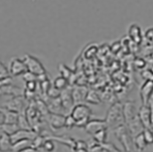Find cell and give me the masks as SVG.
<instances>
[{"label":"cell","instance_id":"4316f807","mask_svg":"<svg viewBox=\"0 0 153 152\" xmlns=\"http://www.w3.org/2000/svg\"><path fill=\"white\" fill-rule=\"evenodd\" d=\"M142 77L144 79L150 81H153V73L151 70H145L142 73Z\"/></svg>","mask_w":153,"mask_h":152},{"label":"cell","instance_id":"f1b7e54d","mask_svg":"<svg viewBox=\"0 0 153 152\" xmlns=\"http://www.w3.org/2000/svg\"><path fill=\"white\" fill-rule=\"evenodd\" d=\"M35 87H36V83L34 81H28L27 82V87L28 89V90L31 91L35 89Z\"/></svg>","mask_w":153,"mask_h":152},{"label":"cell","instance_id":"f546056e","mask_svg":"<svg viewBox=\"0 0 153 152\" xmlns=\"http://www.w3.org/2000/svg\"><path fill=\"white\" fill-rule=\"evenodd\" d=\"M4 121V116L3 114L0 113V123H3Z\"/></svg>","mask_w":153,"mask_h":152},{"label":"cell","instance_id":"5b68a950","mask_svg":"<svg viewBox=\"0 0 153 152\" xmlns=\"http://www.w3.org/2000/svg\"><path fill=\"white\" fill-rule=\"evenodd\" d=\"M84 128L87 133L93 136L94 134L101 130H107L108 126L105 120L93 119L89 120Z\"/></svg>","mask_w":153,"mask_h":152},{"label":"cell","instance_id":"5bb4252c","mask_svg":"<svg viewBox=\"0 0 153 152\" xmlns=\"http://www.w3.org/2000/svg\"><path fill=\"white\" fill-rule=\"evenodd\" d=\"M66 116L61 114L53 113L50 117V123L55 129H61L65 127Z\"/></svg>","mask_w":153,"mask_h":152},{"label":"cell","instance_id":"d6986e66","mask_svg":"<svg viewBox=\"0 0 153 152\" xmlns=\"http://www.w3.org/2000/svg\"><path fill=\"white\" fill-rule=\"evenodd\" d=\"M93 136V138L94 140L99 143V144H103L106 142L107 138V130H101L96 134H94Z\"/></svg>","mask_w":153,"mask_h":152},{"label":"cell","instance_id":"603a6c76","mask_svg":"<svg viewBox=\"0 0 153 152\" xmlns=\"http://www.w3.org/2000/svg\"><path fill=\"white\" fill-rule=\"evenodd\" d=\"M101 145L103 147L104 151H120V150L112 143L105 142L103 144H101Z\"/></svg>","mask_w":153,"mask_h":152},{"label":"cell","instance_id":"9a60e30c","mask_svg":"<svg viewBox=\"0 0 153 152\" xmlns=\"http://www.w3.org/2000/svg\"><path fill=\"white\" fill-rule=\"evenodd\" d=\"M133 142L138 151H143L148 145L144 138L143 133L135 136L133 138Z\"/></svg>","mask_w":153,"mask_h":152},{"label":"cell","instance_id":"8fae6325","mask_svg":"<svg viewBox=\"0 0 153 152\" xmlns=\"http://www.w3.org/2000/svg\"><path fill=\"white\" fill-rule=\"evenodd\" d=\"M138 116L145 128H152L151 121V112L149 106L143 105L140 107Z\"/></svg>","mask_w":153,"mask_h":152},{"label":"cell","instance_id":"277c9868","mask_svg":"<svg viewBox=\"0 0 153 152\" xmlns=\"http://www.w3.org/2000/svg\"><path fill=\"white\" fill-rule=\"evenodd\" d=\"M23 61L26 65L27 70L36 76H39L45 73V70L43 65L36 58L31 55H27L24 56Z\"/></svg>","mask_w":153,"mask_h":152},{"label":"cell","instance_id":"7a4b0ae2","mask_svg":"<svg viewBox=\"0 0 153 152\" xmlns=\"http://www.w3.org/2000/svg\"><path fill=\"white\" fill-rule=\"evenodd\" d=\"M105 120L107 123L108 128L111 127L113 129L117 126L124 123L123 105L118 102L113 104L107 111Z\"/></svg>","mask_w":153,"mask_h":152},{"label":"cell","instance_id":"ac0fdd59","mask_svg":"<svg viewBox=\"0 0 153 152\" xmlns=\"http://www.w3.org/2000/svg\"><path fill=\"white\" fill-rule=\"evenodd\" d=\"M68 83L69 81L68 79L61 76V77H58L55 80L53 83V86L56 89H57L62 91L68 86Z\"/></svg>","mask_w":153,"mask_h":152},{"label":"cell","instance_id":"4fadbf2b","mask_svg":"<svg viewBox=\"0 0 153 152\" xmlns=\"http://www.w3.org/2000/svg\"><path fill=\"white\" fill-rule=\"evenodd\" d=\"M10 140L11 142L13 144L14 143L22 140V139H29V140H33V139H34L36 137L35 133H32L30 131L26 130V129H25V130H21V131H17L14 133L11 134L10 136Z\"/></svg>","mask_w":153,"mask_h":152},{"label":"cell","instance_id":"30bf717a","mask_svg":"<svg viewBox=\"0 0 153 152\" xmlns=\"http://www.w3.org/2000/svg\"><path fill=\"white\" fill-rule=\"evenodd\" d=\"M153 95V81L147 80L140 89V96H141L143 105H148L149 101Z\"/></svg>","mask_w":153,"mask_h":152},{"label":"cell","instance_id":"7402d4cb","mask_svg":"<svg viewBox=\"0 0 153 152\" xmlns=\"http://www.w3.org/2000/svg\"><path fill=\"white\" fill-rule=\"evenodd\" d=\"M76 125V121L74 119V117L70 114L69 116H66L65 127L68 130H71L72 128Z\"/></svg>","mask_w":153,"mask_h":152},{"label":"cell","instance_id":"52a82bcc","mask_svg":"<svg viewBox=\"0 0 153 152\" xmlns=\"http://www.w3.org/2000/svg\"><path fill=\"white\" fill-rule=\"evenodd\" d=\"M28 70L23 60L17 58H14L11 60L9 72L12 75L19 76L25 73Z\"/></svg>","mask_w":153,"mask_h":152},{"label":"cell","instance_id":"3957f363","mask_svg":"<svg viewBox=\"0 0 153 152\" xmlns=\"http://www.w3.org/2000/svg\"><path fill=\"white\" fill-rule=\"evenodd\" d=\"M114 135L121 142L126 151H133V138L130 134L126 125L121 124L113 129Z\"/></svg>","mask_w":153,"mask_h":152},{"label":"cell","instance_id":"484cf974","mask_svg":"<svg viewBox=\"0 0 153 152\" xmlns=\"http://www.w3.org/2000/svg\"><path fill=\"white\" fill-rule=\"evenodd\" d=\"M44 148L47 151H52L55 148V145L52 141L47 140L44 143Z\"/></svg>","mask_w":153,"mask_h":152},{"label":"cell","instance_id":"7c38bea8","mask_svg":"<svg viewBox=\"0 0 153 152\" xmlns=\"http://www.w3.org/2000/svg\"><path fill=\"white\" fill-rule=\"evenodd\" d=\"M88 92V89L85 86H76L72 89V95L74 104L82 103L85 101Z\"/></svg>","mask_w":153,"mask_h":152},{"label":"cell","instance_id":"8992f818","mask_svg":"<svg viewBox=\"0 0 153 152\" xmlns=\"http://www.w3.org/2000/svg\"><path fill=\"white\" fill-rule=\"evenodd\" d=\"M62 91L60 94V99L64 111H66L71 110V111L72 108L75 105L72 95V89H69V87L68 86Z\"/></svg>","mask_w":153,"mask_h":152},{"label":"cell","instance_id":"6da1fadb","mask_svg":"<svg viewBox=\"0 0 153 152\" xmlns=\"http://www.w3.org/2000/svg\"><path fill=\"white\" fill-rule=\"evenodd\" d=\"M91 114L90 108L83 103L75 105L71 111V115L76 121L75 126L83 128L90 120Z\"/></svg>","mask_w":153,"mask_h":152},{"label":"cell","instance_id":"cb8c5ba5","mask_svg":"<svg viewBox=\"0 0 153 152\" xmlns=\"http://www.w3.org/2000/svg\"><path fill=\"white\" fill-rule=\"evenodd\" d=\"M9 75V72L4 66V64L0 61V80H6Z\"/></svg>","mask_w":153,"mask_h":152},{"label":"cell","instance_id":"83f0119b","mask_svg":"<svg viewBox=\"0 0 153 152\" xmlns=\"http://www.w3.org/2000/svg\"><path fill=\"white\" fill-rule=\"evenodd\" d=\"M148 104H149V106L150 108V112H151V125L152 127L153 126V98L151 97V98L149 100Z\"/></svg>","mask_w":153,"mask_h":152},{"label":"cell","instance_id":"ba28073f","mask_svg":"<svg viewBox=\"0 0 153 152\" xmlns=\"http://www.w3.org/2000/svg\"><path fill=\"white\" fill-rule=\"evenodd\" d=\"M126 125L127 130H128L132 138H134L137 135L142 133L145 128L141 120H140L138 116L135 117L129 122H127Z\"/></svg>","mask_w":153,"mask_h":152},{"label":"cell","instance_id":"ffe728a7","mask_svg":"<svg viewBox=\"0 0 153 152\" xmlns=\"http://www.w3.org/2000/svg\"><path fill=\"white\" fill-rule=\"evenodd\" d=\"M74 149L76 151H88V144L86 142L82 140L75 141Z\"/></svg>","mask_w":153,"mask_h":152},{"label":"cell","instance_id":"2e32d148","mask_svg":"<svg viewBox=\"0 0 153 152\" xmlns=\"http://www.w3.org/2000/svg\"><path fill=\"white\" fill-rule=\"evenodd\" d=\"M85 101L93 105H98L100 102V98L96 92L94 91H88Z\"/></svg>","mask_w":153,"mask_h":152},{"label":"cell","instance_id":"d4e9b609","mask_svg":"<svg viewBox=\"0 0 153 152\" xmlns=\"http://www.w3.org/2000/svg\"><path fill=\"white\" fill-rule=\"evenodd\" d=\"M59 71L62 75V77L66 78L68 80V78L71 77V72L70 71V70L66 66H65V65H59Z\"/></svg>","mask_w":153,"mask_h":152},{"label":"cell","instance_id":"e0dca14e","mask_svg":"<svg viewBox=\"0 0 153 152\" xmlns=\"http://www.w3.org/2000/svg\"><path fill=\"white\" fill-rule=\"evenodd\" d=\"M12 145L10 136L5 133L4 135L0 137V150H7Z\"/></svg>","mask_w":153,"mask_h":152},{"label":"cell","instance_id":"44dd1931","mask_svg":"<svg viewBox=\"0 0 153 152\" xmlns=\"http://www.w3.org/2000/svg\"><path fill=\"white\" fill-rule=\"evenodd\" d=\"M142 133L146 143L148 144H153V131L152 128H145Z\"/></svg>","mask_w":153,"mask_h":152},{"label":"cell","instance_id":"9c48e42d","mask_svg":"<svg viewBox=\"0 0 153 152\" xmlns=\"http://www.w3.org/2000/svg\"><path fill=\"white\" fill-rule=\"evenodd\" d=\"M123 112L125 124L138 116L135 105L132 101H127L123 105Z\"/></svg>","mask_w":153,"mask_h":152}]
</instances>
